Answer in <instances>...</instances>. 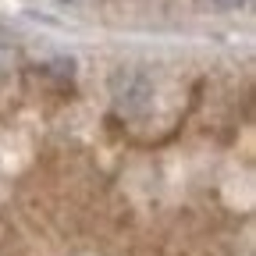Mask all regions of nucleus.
<instances>
[{
    "label": "nucleus",
    "mask_w": 256,
    "mask_h": 256,
    "mask_svg": "<svg viewBox=\"0 0 256 256\" xmlns=\"http://www.w3.org/2000/svg\"><path fill=\"white\" fill-rule=\"evenodd\" d=\"M153 96H156L153 78L139 68H118L110 75V104L121 118H132V121L146 118L153 110Z\"/></svg>",
    "instance_id": "1"
},
{
    "label": "nucleus",
    "mask_w": 256,
    "mask_h": 256,
    "mask_svg": "<svg viewBox=\"0 0 256 256\" xmlns=\"http://www.w3.org/2000/svg\"><path fill=\"white\" fill-rule=\"evenodd\" d=\"M242 4H246V0H214V8H220V11H235Z\"/></svg>",
    "instance_id": "3"
},
{
    "label": "nucleus",
    "mask_w": 256,
    "mask_h": 256,
    "mask_svg": "<svg viewBox=\"0 0 256 256\" xmlns=\"http://www.w3.org/2000/svg\"><path fill=\"white\" fill-rule=\"evenodd\" d=\"M11 64H14V40L0 28V75L11 72Z\"/></svg>",
    "instance_id": "2"
},
{
    "label": "nucleus",
    "mask_w": 256,
    "mask_h": 256,
    "mask_svg": "<svg viewBox=\"0 0 256 256\" xmlns=\"http://www.w3.org/2000/svg\"><path fill=\"white\" fill-rule=\"evenodd\" d=\"M54 4H64V8H68V4H78V0H54Z\"/></svg>",
    "instance_id": "4"
}]
</instances>
